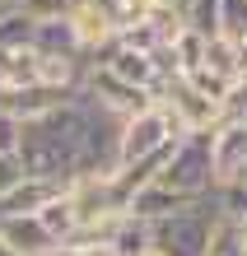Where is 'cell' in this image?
<instances>
[{"mask_svg":"<svg viewBox=\"0 0 247 256\" xmlns=\"http://www.w3.org/2000/svg\"><path fill=\"white\" fill-rule=\"evenodd\" d=\"M84 130H89V102H84V94H75L66 102H56V108H47L42 116H28L24 130H19V149H14V154H19L28 177L75 182Z\"/></svg>","mask_w":247,"mask_h":256,"instance_id":"6da1fadb","label":"cell"},{"mask_svg":"<svg viewBox=\"0 0 247 256\" xmlns=\"http://www.w3.org/2000/svg\"><path fill=\"white\" fill-rule=\"evenodd\" d=\"M159 186H168L173 196H182V200H205V196H214V168H210V130H187L177 135L173 154H168L163 172L154 177Z\"/></svg>","mask_w":247,"mask_h":256,"instance_id":"7a4b0ae2","label":"cell"},{"mask_svg":"<svg viewBox=\"0 0 247 256\" xmlns=\"http://www.w3.org/2000/svg\"><path fill=\"white\" fill-rule=\"evenodd\" d=\"M214 224H219V205H214V196H205V200L177 210V214L154 219L149 228H154V247L163 256H210Z\"/></svg>","mask_w":247,"mask_h":256,"instance_id":"3957f363","label":"cell"},{"mask_svg":"<svg viewBox=\"0 0 247 256\" xmlns=\"http://www.w3.org/2000/svg\"><path fill=\"white\" fill-rule=\"evenodd\" d=\"M177 135H187V130L173 122V112H168L163 102H149L145 112H135V116L121 122V144H117L121 168H126V163H140L149 154H159V149H168Z\"/></svg>","mask_w":247,"mask_h":256,"instance_id":"277c9868","label":"cell"},{"mask_svg":"<svg viewBox=\"0 0 247 256\" xmlns=\"http://www.w3.org/2000/svg\"><path fill=\"white\" fill-rule=\"evenodd\" d=\"M80 94L94 102V108H103V112H112V116H135V112H145L149 102H159L149 94V88H140V84H131V80H121L117 70H107V66H89L84 70V84H80Z\"/></svg>","mask_w":247,"mask_h":256,"instance_id":"5b68a950","label":"cell"},{"mask_svg":"<svg viewBox=\"0 0 247 256\" xmlns=\"http://www.w3.org/2000/svg\"><path fill=\"white\" fill-rule=\"evenodd\" d=\"M159 102L173 112V122H177L182 130H210V126L224 116V102L210 98L205 88H196L187 74H173V80L159 88Z\"/></svg>","mask_w":247,"mask_h":256,"instance_id":"8992f818","label":"cell"},{"mask_svg":"<svg viewBox=\"0 0 247 256\" xmlns=\"http://www.w3.org/2000/svg\"><path fill=\"white\" fill-rule=\"evenodd\" d=\"M210 168H214V191L233 186L247 172V122L242 116H219L210 126Z\"/></svg>","mask_w":247,"mask_h":256,"instance_id":"52a82bcc","label":"cell"},{"mask_svg":"<svg viewBox=\"0 0 247 256\" xmlns=\"http://www.w3.org/2000/svg\"><path fill=\"white\" fill-rule=\"evenodd\" d=\"M66 14H70L75 38H80V52L89 56V61H94V56H103V52L117 42V33H121L112 0H75Z\"/></svg>","mask_w":247,"mask_h":256,"instance_id":"ba28073f","label":"cell"},{"mask_svg":"<svg viewBox=\"0 0 247 256\" xmlns=\"http://www.w3.org/2000/svg\"><path fill=\"white\" fill-rule=\"evenodd\" d=\"M0 238H5V242H14L24 256H47V252L61 247L56 238L42 228L38 214H5V219H0Z\"/></svg>","mask_w":247,"mask_h":256,"instance_id":"9c48e42d","label":"cell"},{"mask_svg":"<svg viewBox=\"0 0 247 256\" xmlns=\"http://www.w3.org/2000/svg\"><path fill=\"white\" fill-rule=\"evenodd\" d=\"M33 47H38L42 56H84V52H80V38H75L70 14L38 19V24H33ZM84 61H89V56H84Z\"/></svg>","mask_w":247,"mask_h":256,"instance_id":"30bf717a","label":"cell"},{"mask_svg":"<svg viewBox=\"0 0 247 256\" xmlns=\"http://www.w3.org/2000/svg\"><path fill=\"white\" fill-rule=\"evenodd\" d=\"M66 186V182H42V177H24L14 191H5L0 196V219L5 214H38L42 205L52 200V196Z\"/></svg>","mask_w":247,"mask_h":256,"instance_id":"8fae6325","label":"cell"},{"mask_svg":"<svg viewBox=\"0 0 247 256\" xmlns=\"http://www.w3.org/2000/svg\"><path fill=\"white\" fill-rule=\"evenodd\" d=\"M200 70H205V74H214V80H224V84H233L238 74H242L238 38H224V33L205 38V61H200Z\"/></svg>","mask_w":247,"mask_h":256,"instance_id":"7c38bea8","label":"cell"},{"mask_svg":"<svg viewBox=\"0 0 247 256\" xmlns=\"http://www.w3.org/2000/svg\"><path fill=\"white\" fill-rule=\"evenodd\" d=\"M38 219H42V228H47L61 247H66L70 238L80 233V214H75V205H70V191H66V186H61V191L52 196V200L38 210Z\"/></svg>","mask_w":247,"mask_h":256,"instance_id":"4fadbf2b","label":"cell"},{"mask_svg":"<svg viewBox=\"0 0 247 256\" xmlns=\"http://www.w3.org/2000/svg\"><path fill=\"white\" fill-rule=\"evenodd\" d=\"M33 14H24L19 5H5L0 10V52L5 47H28L33 42Z\"/></svg>","mask_w":247,"mask_h":256,"instance_id":"5bb4252c","label":"cell"},{"mask_svg":"<svg viewBox=\"0 0 247 256\" xmlns=\"http://www.w3.org/2000/svg\"><path fill=\"white\" fill-rule=\"evenodd\" d=\"M219 33L247 38V0H219Z\"/></svg>","mask_w":247,"mask_h":256,"instance_id":"9a60e30c","label":"cell"},{"mask_svg":"<svg viewBox=\"0 0 247 256\" xmlns=\"http://www.w3.org/2000/svg\"><path fill=\"white\" fill-rule=\"evenodd\" d=\"M159 5H168V0H112V10H117V24H121V28H131V24L149 19Z\"/></svg>","mask_w":247,"mask_h":256,"instance_id":"2e32d148","label":"cell"},{"mask_svg":"<svg viewBox=\"0 0 247 256\" xmlns=\"http://www.w3.org/2000/svg\"><path fill=\"white\" fill-rule=\"evenodd\" d=\"M24 14H33V19H52V14H66L75 0H14Z\"/></svg>","mask_w":247,"mask_h":256,"instance_id":"e0dca14e","label":"cell"},{"mask_svg":"<svg viewBox=\"0 0 247 256\" xmlns=\"http://www.w3.org/2000/svg\"><path fill=\"white\" fill-rule=\"evenodd\" d=\"M24 163H19V154H0V196H5V191H14V186H19L24 182Z\"/></svg>","mask_w":247,"mask_h":256,"instance_id":"ac0fdd59","label":"cell"},{"mask_svg":"<svg viewBox=\"0 0 247 256\" xmlns=\"http://www.w3.org/2000/svg\"><path fill=\"white\" fill-rule=\"evenodd\" d=\"M19 130H24L19 116L0 112V154H14V149H19Z\"/></svg>","mask_w":247,"mask_h":256,"instance_id":"d6986e66","label":"cell"},{"mask_svg":"<svg viewBox=\"0 0 247 256\" xmlns=\"http://www.w3.org/2000/svg\"><path fill=\"white\" fill-rule=\"evenodd\" d=\"M0 256H24V252L14 247V242H5V238H0Z\"/></svg>","mask_w":247,"mask_h":256,"instance_id":"ffe728a7","label":"cell"},{"mask_svg":"<svg viewBox=\"0 0 247 256\" xmlns=\"http://www.w3.org/2000/svg\"><path fill=\"white\" fill-rule=\"evenodd\" d=\"M168 5H173V10H187V5H191V0H168Z\"/></svg>","mask_w":247,"mask_h":256,"instance_id":"44dd1931","label":"cell"},{"mask_svg":"<svg viewBox=\"0 0 247 256\" xmlns=\"http://www.w3.org/2000/svg\"><path fill=\"white\" fill-rule=\"evenodd\" d=\"M140 256H163V252H159V247H145V252H140Z\"/></svg>","mask_w":247,"mask_h":256,"instance_id":"7402d4cb","label":"cell"},{"mask_svg":"<svg viewBox=\"0 0 247 256\" xmlns=\"http://www.w3.org/2000/svg\"><path fill=\"white\" fill-rule=\"evenodd\" d=\"M238 186H247V172H242V177H238Z\"/></svg>","mask_w":247,"mask_h":256,"instance_id":"603a6c76","label":"cell"},{"mask_svg":"<svg viewBox=\"0 0 247 256\" xmlns=\"http://www.w3.org/2000/svg\"><path fill=\"white\" fill-rule=\"evenodd\" d=\"M5 5H14V0H0V10H5Z\"/></svg>","mask_w":247,"mask_h":256,"instance_id":"cb8c5ba5","label":"cell"}]
</instances>
